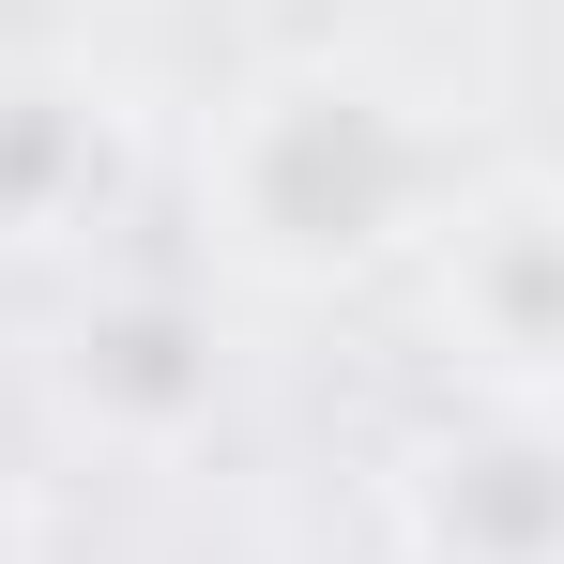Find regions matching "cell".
Instances as JSON below:
<instances>
[{
	"mask_svg": "<svg viewBox=\"0 0 564 564\" xmlns=\"http://www.w3.org/2000/svg\"><path fill=\"white\" fill-rule=\"evenodd\" d=\"M412 564H564V397H473L397 458Z\"/></svg>",
	"mask_w": 564,
	"mask_h": 564,
	"instance_id": "3957f363",
	"label": "cell"
},
{
	"mask_svg": "<svg viewBox=\"0 0 564 564\" xmlns=\"http://www.w3.org/2000/svg\"><path fill=\"white\" fill-rule=\"evenodd\" d=\"M427 305L488 397H564V169H503V184L443 198Z\"/></svg>",
	"mask_w": 564,
	"mask_h": 564,
	"instance_id": "7a4b0ae2",
	"label": "cell"
},
{
	"mask_svg": "<svg viewBox=\"0 0 564 564\" xmlns=\"http://www.w3.org/2000/svg\"><path fill=\"white\" fill-rule=\"evenodd\" d=\"M138 184V107L77 62H0V260L93 245Z\"/></svg>",
	"mask_w": 564,
	"mask_h": 564,
	"instance_id": "277c9868",
	"label": "cell"
},
{
	"mask_svg": "<svg viewBox=\"0 0 564 564\" xmlns=\"http://www.w3.org/2000/svg\"><path fill=\"white\" fill-rule=\"evenodd\" d=\"M198 184H214V229L260 260V275H367L397 245H427L443 229V122L367 77V62H290L260 93L214 122V153H198Z\"/></svg>",
	"mask_w": 564,
	"mask_h": 564,
	"instance_id": "6da1fadb",
	"label": "cell"
},
{
	"mask_svg": "<svg viewBox=\"0 0 564 564\" xmlns=\"http://www.w3.org/2000/svg\"><path fill=\"white\" fill-rule=\"evenodd\" d=\"M0 564H31V550H15V503H0Z\"/></svg>",
	"mask_w": 564,
	"mask_h": 564,
	"instance_id": "8992f818",
	"label": "cell"
},
{
	"mask_svg": "<svg viewBox=\"0 0 564 564\" xmlns=\"http://www.w3.org/2000/svg\"><path fill=\"white\" fill-rule=\"evenodd\" d=\"M62 397H77V427L93 443H138V458H169L198 412L229 397V351H214V321H198L184 290H93L77 305V336H62Z\"/></svg>",
	"mask_w": 564,
	"mask_h": 564,
	"instance_id": "5b68a950",
	"label": "cell"
}]
</instances>
